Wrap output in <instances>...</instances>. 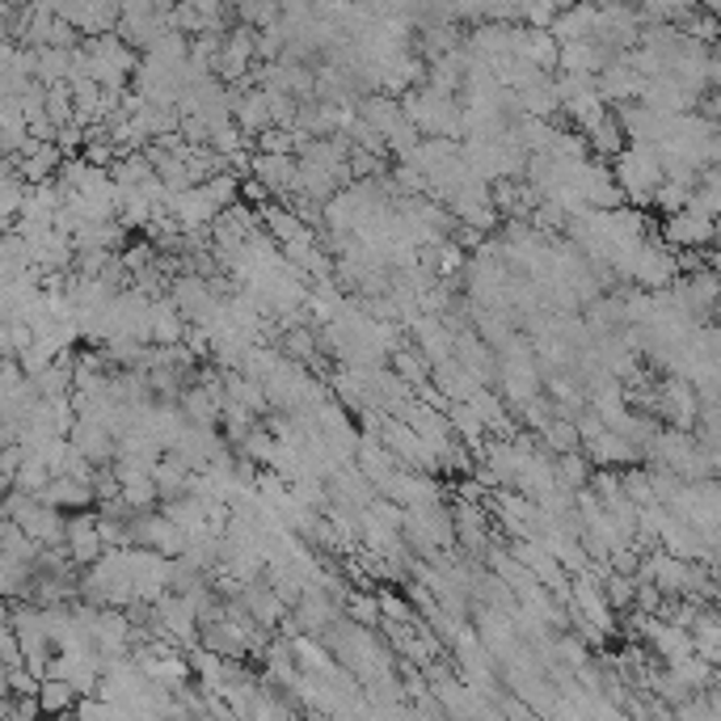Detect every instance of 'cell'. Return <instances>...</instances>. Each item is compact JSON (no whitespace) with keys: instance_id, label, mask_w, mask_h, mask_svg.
Instances as JSON below:
<instances>
[{"instance_id":"obj_1","label":"cell","mask_w":721,"mask_h":721,"mask_svg":"<svg viewBox=\"0 0 721 721\" xmlns=\"http://www.w3.org/2000/svg\"><path fill=\"white\" fill-rule=\"evenodd\" d=\"M612 173H616V182L625 190V203H633L637 212L654 207V194L666 182L659 153L654 148H641V144H628L625 153L612 160Z\"/></svg>"},{"instance_id":"obj_2","label":"cell","mask_w":721,"mask_h":721,"mask_svg":"<svg viewBox=\"0 0 721 721\" xmlns=\"http://www.w3.org/2000/svg\"><path fill=\"white\" fill-rule=\"evenodd\" d=\"M680 253L666 250V241H654V237H646V245L637 250L633 257V271H628V279L637 283V291H650V296H659V291H671L675 283H680Z\"/></svg>"},{"instance_id":"obj_3","label":"cell","mask_w":721,"mask_h":721,"mask_svg":"<svg viewBox=\"0 0 721 721\" xmlns=\"http://www.w3.org/2000/svg\"><path fill=\"white\" fill-rule=\"evenodd\" d=\"M662 241H666V250L675 253H705L721 241V220H713L709 212L688 207L675 220H662Z\"/></svg>"},{"instance_id":"obj_4","label":"cell","mask_w":721,"mask_h":721,"mask_svg":"<svg viewBox=\"0 0 721 721\" xmlns=\"http://www.w3.org/2000/svg\"><path fill=\"white\" fill-rule=\"evenodd\" d=\"M56 17L76 26L85 38H101V34H119L123 4H115V0H56Z\"/></svg>"},{"instance_id":"obj_5","label":"cell","mask_w":721,"mask_h":721,"mask_svg":"<svg viewBox=\"0 0 721 721\" xmlns=\"http://www.w3.org/2000/svg\"><path fill=\"white\" fill-rule=\"evenodd\" d=\"M165 212L178 220V228H182V232H203V228H212V224L224 216L220 207H216V199H212V194H207L203 187L182 190V194H169Z\"/></svg>"},{"instance_id":"obj_6","label":"cell","mask_w":721,"mask_h":721,"mask_svg":"<svg viewBox=\"0 0 721 721\" xmlns=\"http://www.w3.org/2000/svg\"><path fill=\"white\" fill-rule=\"evenodd\" d=\"M641 94H646V76L633 68L628 56H616V60L599 72V97H603L612 110H616V106H628V101H641Z\"/></svg>"},{"instance_id":"obj_7","label":"cell","mask_w":721,"mask_h":721,"mask_svg":"<svg viewBox=\"0 0 721 721\" xmlns=\"http://www.w3.org/2000/svg\"><path fill=\"white\" fill-rule=\"evenodd\" d=\"M68 440H72V447H76L89 465H97V469H115V460H119V440H115V431H110V426L81 418V422H76V431H72Z\"/></svg>"},{"instance_id":"obj_8","label":"cell","mask_w":721,"mask_h":721,"mask_svg":"<svg viewBox=\"0 0 721 721\" xmlns=\"http://www.w3.org/2000/svg\"><path fill=\"white\" fill-rule=\"evenodd\" d=\"M582 452H587V460L596 469H637L646 460V452L633 440H625V435H616V431H603L599 440L582 443Z\"/></svg>"},{"instance_id":"obj_9","label":"cell","mask_w":721,"mask_h":721,"mask_svg":"<svg viewBox=\"0 0 721 721\" xmlns=\"http://www.w3.org/2000/svg\"><path fill=\"white\" fill-rule=\"evenodd\" d=\"M199 646L207 650V654H216L224 662H241L250 654V628H241L237 621H212V625H203L199 633Z\"/></svg>"},{"instance_id":"obj_10","label":"cell","mask_w":721,"mask_h":721,"mask_svg":"<svg viewBox=\"0 0 721 721\" xmlns=\"http://www.w3.org/2000/svg\"><path fill=\"white\" fill-rule=\"evenodd\" d=\"M262 228L271 232V241H279V250H291V245H304V241H316V232L309 224L300 220L287 203H266L262 212Z\"/></svg>"},{"instance_id":"obj_11","label":"cell","mask_w":721,"mask_h":721,"mask_svg":"<svg viewBox=\"0 0 721 721\" xmlns=\"http://www.w3.org/2000/svg\"><path fill=\"white\" fill-rule=\"evenodd\" d=\"M253 178L271 190V199H291L300 182V157H253Z\"/></svg>"},{"instance_id":"obj_12","label":"cell","mask_w":721,"mask_h":721,"mask_svg":"<svg viewBox=\"0 0 721 721\" xmlns=\"http://www.w3.org/2000/svg\"><path fill=\"white\" fill-rule=\"evenodd\" d=\"M409 334H413V346L422 350V359H426L431 368H440V363H447V359H456V334L443 325L440 316H422Z\"/></svg>"},{"instance_id":"obj_13","label":"cell","mask_w":721,"mask_h":721,"mask_svg":"<svg viewBox=\"0 0 721 721\" xmlns=\"http://www.w3.org/2000/svg\"><path fill=\"white\" fill-rule=\"evenodd\" d=\"M241 603H245V612H250L253 621L266 628V633H275V628L291 616V608H287L275 591H271V582H266V578H262V582H253V587H245V591H241Z\"/></svg>"},{"instance_id":"obj_14","label":"cell","mask_w":721,"mask_h":721,"mask_svg":"<svg viewBox=\"0 0 721 721\" xmlns=\"http://www.w3.org/2000/svg\"><path fill=\"white\" fill-rule=\"evenodd\" d=\"M431 384L440 388L447 401H456V406H465V401H472V397L481 393V380L472 376L460 359H447V363H440V368H435V376H431Z\"/></svg>"},{"instance_id":"obj_15","label":"cell","mask_w":721,"mask_h":721,"mask_svg":"<svg viewBox=\"0 0 721 721\" xmlns=\"http://www.w3.org/2000/svg\"><path fill=\"white\" fill-rule=\"evenodd\" d=\"M43 506H56L63 515H76V510H94L97 506V494L94 485H81V481H72V477H56L47 490H43Z\"/></svg>"},{"instance_id":"obj_16","label":"cell","mask_w":721,"mask_h":721,"mask_svg":"<svg viewBox=\"0 0 721 721\" xmlns=\"http://www.w3.org/2000/svg\"><path fill=\"white\" fill-rule=\"evenodd\" d=\"M596 31H599L596 4H574V9H562L557 26L549 34H553L562 47H569V43H596Z\"/></svg>"},{"instance_id":"obj_17","label":"cell","mask_w":721,"mask_h":721,"mask_svg":"<svg viewBox=\"0 0 721 721\" xmlns=\"http://www.w3.org/2000/svg\"><path fill=\"white\" fill-rule=\"evenodd\" d=\"M363 123L372 127L376 135H388L393 127L406 119V106H401V97H388V94H363L359 97V110H355Z\"/></svg>"},{"instance_id":"obj_18","label":"cell","mask_w":721,"mask_h":721,"mask_svg":"<svg viewBox=\"0 0 721 721\" xmlns=\"http://www.w3.org/2000/svg\"><path fill=\"white\" fill-rule=\"evenodd\" d=\"M582 135H587V144H591V157H599V160H616L628 148V135H625V127H621V119H616V110H612L603 123L591 127V131H582Z\"/></svg>"},{"instance_id":"obj_19","label":"cell","mask_w":721,"mask_h":721,"mask_svg":"<svg viewBox=\"0 0 721 721\" xmlns=\"http://www.w3.org/2000/svg\"><path fill=\"white\" fill-rule=\"evenodd\" d=\"M237 127H241L250 140L266 135V131L275 127V119H271V94H266V89H253V94H245L237 101Z\"/></svg>"},{"instance_id":"obj_20","label":"cell","mask_w":721,"mask_h":721,"mask_svg":"<svg viewBox=\"0 0 721 721\" xmlns=\"http://www.w3.org/2000/svg\"><path fill=\"white\" fill-rule=\"evenodd\" d=\"M388 368H393L397 376L406 380L413 393H422V388L431 384V376H435V368L422 359V350H418V346H401V350L388 359Z\"/></svg>"},{"instance_id":"obj_21","label":"cell","mask_w":721,"mask_h":721,"mask_svg":"<svg viewBox=\"0 0 721 721\" xmlns=\"http://www.w3.org/2000/svg\"><path fill=\"white\" fill-rule=\"evenodd\" d=\"M591 477H596V465L587 460V452L557 456V490H565V494H582V490H591Z\"/></svg>"},{"instance_id":"obj_22","label":"cell","mask_w":721,"mask_h":721,"mask_svg":"<svg viewBox=\"0 0 721 721\" xmlns=\"http://www.w3.org/2000/svg\"><path fill=\"white\" fill-rule=\"evenodd\" d=\"M38 705H43V718H68V713H76L81 692L72 688V684H63V680H43Z\"/></svg>"},{"instance_id":"obj_23","label":"cell","mask_w":721,"mask_h":721,"mask_svg":"<svg viewBox=\"0 0 721 721\" xmlns=\"http://www.w3.org/2000/svg\"><path fill=\"white\" fill-rule=\"evenodd\" d=\"M343 612H346V621H350V625H359V628H380L384 625L380 599L372 596V591H346Z\"/></svg>"},{"instance_id":"obj_24","label":"cell","mask_w":721,"mask_h":721,"mask_svg":"<svg viewBox=\"0 0 721 721\" xmlns=\"http://www.w3.org/2000/svg\"><path fill=\"white\" fill-rule=\"evenodd\" d=\"M237 452H241V456H245V460H253V465H257V469H275V465H279V452H283V443L275 440V435H271V426H257V431H253L250 440L241 443V447H237Z\"/></svg>"},{"instance_id":"obj_25","label":"cell","mask_w":721,"mask_h":721,"mask_svg":"<svg viewBox=\"0 0 721 721\" xmlns=\"http://www.w3.org/2000/svg\"><path fill=\"white\" fill-rule=\"evenodd\" d=\"M0 557H17V562L38 565V557H43V544H34L31 536L22 532L13 519H4V524H0Z\"/></svg>"},{"instance_id":"obj_26","label":"cell","mask_w":721,"mask_h":721,"mask_svg":"<svg viewBox=\"0 0 721 721\" xmlns=\"http://www.w3.org/2000/svg\"><path fill=\"white\" fill-rule=\"evenodd\" d=\"M540 443L553 452V456H569V452H582V435H578V422L569 418H553L544 431H540Z\"/></svg>"},{"instance_id":"obj_27","label":"cell","mask_w":721,"mask_h":721,"mask_svg":"<svg viewBox=\"0 0 721 721\" xmlns=\"http://www.w3.org/2000/svg\"><path fill=\"white\" fill-rule=\"evenodd\" d=\"M237 22L250 26V31H266V26L283 22V4H275V0H241L237 4Z\"/></svg>"},{"instance_id":"obj_28","label":"cell","mask_w":721,"mask_h":721,"mask_svg":"<svg viewBox=\"0 0 721 721\" xmlns=\"http://www.w3.org/2000/svg\"><path fill=\"white\" fill-rule=\"evenodd\" d=\"M603 596H608V603H612L616 612H633V608H637V578L608 569V574H603Z\"/></svg>"},{"instance_id":"obj_29","label":"cell","mask_w":721,"mask_h":721,"mask_svg":"<svg viewBox=\"0 0 721 721\" xmlns=\"http://www.w3.org/2000/svg\"><path fill=\"white\" fill-rule=\"evenodd\" d=\"M376 599H380V612H384V621H388V625H409L413 628L418 612H413V603L406 599L401 587H384V591H376Z\"/></svg>"},{"instance_id":"obj_30","label":"cell","mask_w":721,"mask_h":721,"mask_svg":"<svg viewBox=\"0 0 721 721\" xmlns=\"http://www.w3.org/2000/svg\"><path fill=\"white\" fill-rule=\"evenodd\" d=\"M621 485H625L628 502L637 506V510H646V506H662L659 494H654V485H650V469H625L621 472Z\"/></svg>"},{"instance_id":"obj_31","label":"cell","mask_w":721,"mask_h":721,"mask_svg":"<svg viewBox=\"0 0 721 721\" xmlns=\"http://www.w3.org/2000/svg\"><path fill=\"white\" fill-rule=\"evenodd\" d=\"M51 481H56V477H51V469L43 465V456H31V452H26V465H22V472H17L13 490H22V494H31V498H43V490H47Z\"/></svg>"},{"instance_id":"obj_32","label":"cell","mask_w":721,"mask_h":721,"mask_svg":"<svg viewBox=\"0 0 721 721\" xmlns=\"http://www.w3.org/2000/svg\"><path fill=\"white\" fill-rule=\"evenodd\" d=\"M692 199H696V190L688 187H675V182H662V190L654 194V207H659L666 220H675L680 212H688Z\"/></svg>"},{"instance_id":"obj_33","label":"cell","mask_w":721,"mask_h":721,"mask_svg":"<svg viewBox=\"0 0 721 721\" xmlns=\"http://www.w3.org/2000/svg\"><path fill=\"white\" fill-rule=\"evenodd\" d=\"M4 692H9V696H38V692H43V680L34 675L31 666H17V671H4Z\"/></svg>"},{"instance_id":"obj_34","label":"cell","mask_w":721,"mask_h":721,"mask_svg":"<svg viewBox=\"0 0 721 721\" xmlns=\"http://www.w3.org/2000/svg\"><path fill=\"white\" fill-rule=\"evenodd\" d=\"M0 659H4V671H17V666H26V650H22V641H17V633L4 625L0 633Z\"/></svg>"},{"instance_id":"obj_35","label":"cell","mask_w":721,"mask_h":721,"mask_svg":"<svg viewBox=\"0 0 721 721\" xmlns=\"http://www.w3.org/2000/svg\"><path fill=\"white\" fill-rule=\"evenodd\" d=\"M291 721H309V718H300V713H291Z\"/></svg>"},{"instance_id":"obj_36","label":"cell","mask_w":721,"mask_h":721,"mask_svg":"<svg viewBox=\"0 0 721 721\" xmlns=\"http://www.w3.org/2000/svg\"><path fill=\"white\" fill-rule=\"evenodd\" d=\"M718 582H721V574H718Z\"/></svg>"}]
</instances>
